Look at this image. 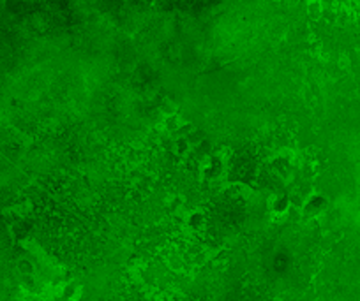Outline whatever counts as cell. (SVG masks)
<instances>
[{"instance_id": "6da1fadb", "label": "cell", "mask_w": 360, "mask_h": 301, "mask_svg": "<svg viewBox=\"0 0 360 301\" xmlns=\"http://www.w3.org/2000/svg\"><path fill=\"white\" fill-rule=\"evenodd\" d=\"M289 210V199L285 194H275L274 198L270 199V212L277 213V215H285Z\"/></svg>"}, {"instance_id": "7a4b0ae2", "label": "cell", "mask_w": 360, "mask_h": 301, "mask_svg": "<svg viewBox=\"0 0 360 301\" xmlns=\"http://www.w3.org/2000/svg\"><path fill=\"white\" fill-rule=\"evenodd\" d=\"M203 215L201 213H198V212H195V213H191L189 215V226H193V227H198V226H201L203 224Z\"/></svg>"}]
</instances>
